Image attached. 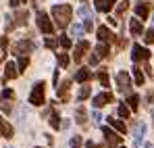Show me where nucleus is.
Segmentation results:
<instances>
[{
    "instance_id": "f257e3e1",
    "label": "nucleus",
    "mask_w": 154,
    "mask_h": 148,
    "mask_svg": "<svg viewBox=\"0 0 154 148\" xmlns=\"http://www.w3.org/2000/svg\"><path fill=\"white\" fill-rule=\"evenodd\" d=\"M71 15H73V8L69 4H56V6H52V17L56 19L58 27H67V23L71 21Z\"/></svg>"
},
{
    "instance_id": "f03ea898",
    "label": "nucleus",
    "mask_w": 154,
    "mask_h": 148,
    "mask_svg": "<svg viewBox=\"0 0 154 148\" xmlns=\"http://www.w3.org/2000/svg\"><path fill=\"white\" fill-rule=\"evenodd\" d=\"M29 102L33 106H42L46 102V83L44 81H35L33 88H31V94H29Z\"/></svg>"
},
{
    "instance_id": "7ed1b4c3",
    "label": "nucleus",
    "mask_w": 154,
    "mask_h": 148,
    "mask_svg": "<svg viewBox=\"0 0 154 148\" xmlns=\"http://www.w3.org/2000/svg\"><path fill=\"white\" fill-rule=\"evenodd\" d=\"M102 134H104V138H106V144H108V148L121 146L123 138H121V136H119L115 129H110V127H102Z\"/></svg>"
},
{
    "instance_id": "20e7f679",
    "label": "nucleus",
    "mask_w": 154,
    "mask_h": 148,
    "mask_svg": "<svg viewBox=\"0 0 154 148\" xmlns=\"http://www.w3.org/2000/svg\"><path fill=\"white\" fill-rule=\"evenodd\" d=\"M38 27H40V31L46 33V36H52V31H54V25H52L50 17H48L46 13H38Z\"/></svg>"
},
{
    "instance_id": "39448f33",
    "label": "nucleus",
    "mask_w": 154,
    "mask_h": 148,
    "mask_svg": "<svg viewBox=\"0 0 154 148\" xmlns=\"http://www.w3.org/2000/svg\"><path fill=\"white\" fill-rule=\"evenodd\" d=\"M117 90L121 94H129V90H131V79H129V75L125 71L117 73Z\"/></svg>"
},
{
    "instance_id": "423d86ee",
    "label": "nucleus",
    "mask_w": 154,
    "mask_h": 148,
    "mask_svg": "<svg viewBox=\"0 0 154 148\" xmlns=\"http://www.w3.org/2000/svg\"><path fill=\"white\" fill-rule=\"evenodd\" d=\"M33 50H35V44L31 40H21L13 46V54L17 56V54H27V52H33Z\"/></svg>"
},
{
    "instance_id": "0eeeda50",
    "label": "nucleus",
    "mask_w": 154,
    "mask_h": 148,
    "mask_svg": "<svg viewBox=\"0 0 154 148\" xmlns=\"http://www.w3.org/2000/svg\"><path fill=\"white\" fill-rule=\"evenodd\" d=\"M131 58L133 63H140V61H148L150 58V50L140 46V44H133V52H131Z\"/></svg>"
},
{
    "instance_id": "6e6552de",
    "label": "nucleus",
    "mask_w": 154,
    "mask_h": 148,
    "mask_svg": "<svg viewBox=\"0 0 154 148\" xmlns=\"http://www.w3.org/2000/svg\"><path fill=\"white\" fill-rule=\"evenodd\" d=\"M144 134H146V123H135V129H133V146H140L142 140H144Z\"/></svg>"
},
{
    "instance_id": "1a4fd4ad",
    "label": "nucleus",
    "mask_w": 154,
    "mask_h": 148,
    "mask_svg": "<svg viewBox=\"0 0 154 148\" xmlns=\"http://www.w3.org/2000/svg\"><path fill=\"white\" fill-rule=\"evenodd\" d=\"M96 33H98V40H100V42H104V44H110V42L115 40L112 31H110V29H108L106 25H102V27H98V31H96Z\"/></svg>"
},
{
    "instance_id": "9d476101",
    "label": "nucleus",
    "mask_w": 154,
    "mask_h": 148,
    "mask_svg": "<svg viewBox=\"0 0 154 148\" xmlns=\"http://www.w3.org/2000/svg\"><path fill=\"white\" fill-rule=\"evenodd\" d=\"M88 50H90V44H88L85 40H81V42H79V44L75 46V54H73V58H75V63H79V61L83 58V54H85Z\"/></svg>"
},
{
    "instance_id": "9b49d317",
    "label": "nucleus",
    "mask_w": 154,
    "mask_h": 148,
    "mask_svg": "<svg viewBox=\"0 0 154 148\" xmlns=\"http://www.w3.org/2000/svg\"><path fill=\"white\" fill-rule=\"evenodd\" d=\"M108 102H112V94H110V92H102V94L94 96V106H96V109H100V106L108 104Z\"/></svg>"
},
{
    "instance_id": "f8f14e48",
    "label": "nucleus",
    "mask_w": 154,
    "mask_h": 148,
    "mask_svg": "<svg viewBox=\"0 0 154 148\" xmlns=\"http://www.w3.org/2000/svg\"><path fill=\"white\" fill-rule=\"evenodd\" d=\"M13 134H15L13 125L8 123L6 119H2V117H0V136H2V138H13Z\"/></svg>"
},
{
    "instance_id": "ddd939ff",
    "label": "nucleus",
    "mask_w": 154,
    "mask_h": 148,
    "mask_svg": "<svg viewBox=\"0 0 154 148\" xmlns=\"http://www.w3.org/2000/svg\"><path fill=\"white\" fill-rule=\"evenodd\" d=\"M135 15L142 17V19H146L150 15V2H137L135 4Z\"/></svg>"
},
{
    "instance_id": "4468645a",
    "label": "nucleus",
    "mask_w": 154,
    "mask_h": 148,
    "mask_svg": "<svg viewBox=\"0 0 154 148\" xmlns=\"http://www.w3.org/2000/svg\"><path fill=\"white\" fill-rule=\"evenodd\" d=\"M17 71H19V67L15 63H6V67H4V81L6 79H15L17 77Z\"/></svg>"
},
{
    "instance_id": "2eb2a0df",
    "label": "nucleus",
    "mask_w": 154,
    "mask_h": 148,
    "mask_svg": "<svg viewBox=\"0 0 154 148\" xmlns=\"http://www.w3.org/2000/svg\"><path fill=\"white\" fill-rule=\"evenodd\" d=\"M115 2H117V0H96V11H100V13H108V11L112 8Z\"/></svg>"
},
{
    "instance_id": "dca6fc26",
    "label": "nucleus",
    "mask_w": 154,
    "mask_h": 148,
    "mask_svg": "<svg viewBox=\"0 0 154 148\" xmlns=\"http://www.w3.org/2000/svg\"><path fill=\"white\" fill-rule=\"evenodd\" d=\"M129 31H131V36H140V33L144 31L142 21H140V19H131V21H129Z\"/></svg>"
},
{
    "instance_id": "f3484780",
    "label": "nucleus",
    "mask_w": 154,
    "mask_h": 148,
    "mask_svg": "<svg viewBox=\"0 0 154 148\" xmlns=\"http://www.w3.org/2000/svg\"><path fill=\"white\" fill-rule=\"evenodd\" d=\"M69 88H71V81L67 79V81H63L60 86H58V98L60 100H67L69 98Z\"/></svg>"
},
{
    "instance_id": "a211bd4d",
    "label": "nucleus",
    "mask_w": 154,
    "mask_h": 148,
    "mask_svg": "<svg viewBox=\"0 0 154 148\" xmlns=\"http://www.w3.org/2000/svg\"><path fill=\"white\" fill-rule=\"evenodd\" d=\"M108 125H110L112 129H117L119 134H125V123H123V121H119V119H115V117H108Z\"/></svg>"
},
{
    "instance_id": "6ab92c4d",
    "label": "nucleus",
    "mask_w": 154,
    "mask_h": 148,
    "mask_svg": "<svg viewBox=\"0 0 154 148\" xmlns=\"http://www.w3.org/2000/svg\"><path fill=\"white\" fill-rule=\"evenodd\" d=\"M90 77H92V73H90V69H79V71L75 73V79L79 81V83H85V81H88Z\"/></svg>"
},
{
    "instance_id": "aec40b11",
    "label": "nucleus",
    "mask_w": 154,
    "mask_h": 148,
    "mask_svg": "<svg viewBox=\"0 0 154 148\" xmlns=\"http://www.w3.org/2000/svg\"><path fill=\"white\" fill-rule=\"evenodd\" d=\"M27 19H29V13L27 11H17V15H15L17 25H27Z\"/></svg>"
},
{
    "instance_id": "412c9836",
    "label": "nucleus",
    "mask_w": 154,
    "mask_h": 148,
    "mask_svg": "<svg viewBox=\"0 0 154 148\" xmlns=\"http://www.w3.org/2000/svg\"><path fill=\"white\" fill-rule=\"evenodd\" d=\"M133 79H135L137 86H144V73H142L140 67H133Z\"/></svg>"
},
{
    "instance_id": "4be33fe9",
    "label": "nucleus",
    "mask_w": 154,
    "mask_h": 148,
    "mask_svg": "<svg viewBox=\"0 0 154 148\" xmlns=\"http://www.w3.org/2000/svg\"><path fill=\"white\" fill-rule=\"evenodd\" d=\"M96 54H98V58H106V56H108V46H106V44H98V46H96Z\"/></svg>"
},
{
    "instance_id": "5701e85b",
    "label": "nucleus",
    "mask_w": 154,
    "mask_h": 148,
    "mask_svg": "<svg viewBox=\"0 0 154 148\" xmlns=\"http://www.w3.org/2000/svg\"><path fill=\"white\" fill-rule=\"evenodd\" d=\"M137 102H140V98H137L135 94H129L127 104H129V109H131V111H137Z\"/></svg>"
},
{
    "instance_id": "b1692460",
    "label": "nucleus",
    "mask_w": 154,
    "mask_h": 148,
    "mask_svg": "<svg viewBox=\"0 0 154 148\" xmlns=\"http://www.w3.org/2000/svg\"><path fill=\"white\" fill-rule=\"evenodd\" d=\"M90 86H81V90H79V94H77V100H85L88 96H90Z\"/></svg>"
},
{
    "instance_id": "393cba45",
    "label": "nucleus",
    "mask_w": 154,
    "mask_h": 148,
    "mask_svg": "<svg viewBox=\"0 0 154 148\" xmlns=\"http://www.w3.org/2000/svg\"><path fill=\"white\" fill-rule=\"evenodd\" d=\"M117 113H119V117L129 119V106H125V104H119V106H117Z\"/></svg>"
},
{
    "instance_id": "a878e982",
    "label": "nucleus",
    "mask_w": 154,
    "mask_h": 148,
    "mask_svg": "<svg viewBox=\"0 0 154 148\" xmlns=\"http://www.w3.org/2000/svg\"><path fill=\"white\" fill-rule=\"evenodd\" d=\"M58 65H60L63 69H67V67H69V56H67L65 52H58Z\"/></svg>"
},
{
    "instance_id": "bb28decb",
    "label": "nucleus",
    "mask_w": 154,
    "mask_h": 148,
    "mask_svg": "<svg viewBox=\"0 0 154 148\" xmlns=\"http://www.w3.org/2000/svg\"><path fill=\"white\" fill-rule=\"evenodd\" d=\"M50 125L54 127V129L60 127V117H58V113H52V115H50Z\"/></svg>"
},
{
    "instance_id": "cd10ccee",
    "label": "nucleus",
    "mask_w": 154,
    "mask_h": 148,
    "mask_svg": "<svg viewBox=\"0 0 154 148\" xmlns=\"http://www.w3.org/2000/svg\"><path fill=\"white\" fill-rule=\"evenodd\" d=\"M27 65H29V58H27V56H21V58H19V63H17L19 71H25V69H27Z\"/></svg>"
},
{
    "instance_id": "c85d7f7f",
    "label": "nucleus",
    "mask_w": 154,
    "mask_h": 148,
    "mask_svg": "<svg viewBox=\"0 0 154 148\" xmlns=\"http://www.w3.org/2000/svg\"><path fill=\"white\" fill-rule=\"evenodd\" d=\"M77 123H79V125H83V123H85V111H83L81 106L77 109Z\"/></svg>"
},
{
    "instance_id": "c756f323",
    "label": "nucleus",
    "mask_w": 154,
    "mask_h": 148,
    "mask_svg": "<svg viewBox=\"0 0 154 148\" xmlns=\"http://www.w3.org/2000/svg\"><path fill=\"white\" fill-rule=\"evenodd\" d=\"M58 42H60V46H63V48H71V38L60 36V38H58Z\"/></svg>"
},
{
    "instance_id": "7c9ffc66",
    "label": "nucleus",
    "mask_w": 154,
    "mask_h": 148,
    "mask_svg": "<svg viewBox=\"0 0 154 148\" xmlns=\"http://www.w3.org/2000/svg\"><path fill=\"white\" fill-rule=\"evenodd\" d=\"M144 40H146V44H154V29H148L144 33Z\"/></svg>"
},
{
    "instance_id": "2f4dec72",
    "label": "nucleus",
    "mask_w": 154,
    "mask_h": 148,
    "mask_svg": "<svg viewBox=\"0 0 154 148\" xmlns=\"http://www.w3.org/2000/svg\"><path fill=\"white\" fill-rule=\"evenodd\" d=\"M129 6V0H121V4H119V8H117V15H123L125 11H127Z\"/></svg>"
},
{
    "instance_id": "473e14b6",
    "label": "nucleus",
    "mask_w": 154,
    "mask_h": 148,
    "mask_svg": "<svg viewBox=\"0 0 154 148\" xmlns=\"http://www.w3.org/2000/svg\"><path fill=\"white\" fill-rule=\"evenodd\" d=\"M98 81L102 83L104 88L108 86V75H106V71H100V73H98Z\"/></svg>"
},
{
    "instance_id": "72a5a7b5",
    "label": "nucleus",
    "mask_w": 154,
    "mask_h": 148,
    "mask_svg": "<svg viewBox=\"0 0 154 148\" xmlns=\"http://www.w3.org/2000/svg\"><path fill=\"white\" fill-rule=\"evenodd\" d=\"M71 31H73V36H77V38H81V36H83V27H81V25H73V27H71Z\"/></svg>"
},
{
    "instance_id": "f704fd0d",
    "label": "nucleus",
    "mask_w": 154,
    "mask_h": 148,
    "mask_svg": "<svg viewBox=\"0 0 154 148\" xmlns=\"http://www.w3.org/2000/svg\"><path fill=\"white\" fill-rule=\"evenodd\" d=\"M79 15H81V17H85V19L90 17V11H88V4H85V2L79 6Z\"/></svg>"
},
{
    "instance_id": "c9c22d12",
    "label": "nucleus",
    "mask_w": 154,
    "mask_h": 148,
    "mask_svg": "<svg viewBox=\"0 0 154 148\" xmlns=\"http://www.w3.org/2000/svg\"><path fill=\"white\" fill-rule=\"evenodd\" d=\"M2 98L4 100H13L15 98V92H13V90H4V92H2Z\"/></svg>"
},
{
    "instance_id": "e433bc0d",
    "label": "nucleus",
    "mask_w": 154,
    "mask_h": 148,
    "mask_svg": "<svg viewBox=\"0 0 154 148\" xmlns=\"http://www.w3.org/2000/svg\"><path fill=\"white\" fill-rule=\"evenodd\" d=\"M69 144H71L73 148H79V146H81V138H79V136H75V138H71V142H69Z\"/></svg>"
},
{
    "instance_id": "4c0bfd02",
    "label": "nucleus",
    "mask_w": 154,
    "mask_h": 148,
    "mask_svg": "<svg viewBox=\"0 0 154 148\" xmlns=\"http://www.w3.org/2000/svg\"><path fill=\"white\" fill-rule=\"evenodd\" d=\"M83 29H88V31H92V29H94V23H92V19H90V17L85 19V23H83Z\"/></svg>"
},
{
    "instance_id": "58836bf2",
    "label": "nucleus",
    "mask_w": 154,
    "mask_h": 148,
    "mask_svg": "<svg viewBox=\"0 0 154 148\" xmlns=\"http://www.w3.org/2000/svg\"><path fill=\"white\" fill-rule=\"evenodd\" d=\"M44 44H46L48 48H56V40H54V38H46V42H44Z\"/></svg>"
},
{
    "instance_id": "ea45409f",
    "label": "nucleus",
    "mask_w": 154,
    "mask_h": 148,
    "mask_svg": "<svg viewBox=\"0 0 154 148\" xmlns=\"http://www.w3.org/2000/svg\"><path fill=\"white\" fill-rule=\"evenodd\" d=\"M0 109H2L4 113H11V104H8V102H0Z\"/></svg>"
},
{
    "instance_id": "a19ab883",
    "label": "nucleus",
    "mask_w": 154,
    "mask_h": 148,
    "mask_svg": "<svg viewBox=\"0 0 154 148\" xmlns=\"http://www.w3.org/2000/svg\"><path fill=\"white\" fill-rule=\"evenodd\" d=\"M92 117H94V121H96V123L100 125V121H102V115H100L98 111H94V115H92Z\"/></svg>"
},
{
    "instance_id": "79ce46f5",
    "label": "nucleus",
    "mask_w": 154,
    "mask_h": 148,
    "mask_svg": "<svg viewBox=\"0 0 154 148\" xmlns=\"http://www.w3.org/2000/svg\"><path fill=\"white\" fill-rule=\"evenodd\" d=\"M98 61H100V58H98V54H96V52H94V54H92V56H90V65H96V63H98Z\"/></svg>"
},
{
    "instance_id": "37998d69",
    "label": "nucleus",
    "mask_w": 154,
    "mask_h": 148,
    "mask_svg": "<svg viewBox=\"0 0 154 148\" xmlns=\"http://www.w3.org/2000/svg\"><path fill=\"white\" fill-rule=\"evenodd\" d=\"M8 44V40H6V36H0V48H4Z\"/></svg>"
},
{
    "instance_id": "c03bdc74",
    "label": "nucleus",
    "mask_w": 154,
    "mask_h": 148,
    "mask_svg": "<svg viewBox=\"0 0 154 148\" xmlns=\"http://www.w3.org/2000/svg\"><path fill=\"white\" fill-rule=\"evenodd\" d=\"M8 4H11V6H13V8H17V6H19V4H21V0H11V2H8Z\"/></svg>"
},
{
    "instance_id": "a18cd8bd",
    "label": "nucleus",
    "mask_w": 154,
    "mask_h": 148,
    "mask_svg": "<svg viewBox=\"0 0 154 148\" xmlns=\"http://www.w3.org/2000/svg\"><path fill=\"white\" fill-rule=\"evenodd\" d=\"M85 148H100L96 142H85Z\"/></svg>"
},
{
    "instance_id": "49530a36",
    "label": "nucleus",
    "mask_w": 154,
    "mask_h": 148,
    "mask_svg": "<svg viewBox=\"0 0 154 148\" xmlns=\"http://www.w3.org/2000/svg\"><path fill=\"white\" fill-rule=\"evenodd\" d=\"M69 125H71V121H69V119H65V121H63V123H60V127H65V129H67V127H69Z\"/></svg>"
},
{
    "instance_id": "de8ad7c7",
    "label": "nucleus",
    "mask_w": 154,
    "mask_h": 148,
    "mask_svg": "<svg viewBox=\"0 0 154 148\" xmlns=\"http://www.w3.org/2000/svg\"><path fill=\"white\" fill-rule=\"evenodd\" d=\"M152 23H154V15H152Z\"/></svg>"
},
{
    "instance_id": "09e8293b",
    "label": "nucleus",
    "mask_w": 154,
    "mask_h": 148,
    "mask_svg": "<svg viewBox=\"0 0 154 148\" xmlns=\"http://www.w3.org/2000/svg\"><path fill=\"white\" fill-rule=\"evenodd\" d=\"M6 148H11V146H6Z\"/></svg>"
},
{
    "instance_id": "8fccbe9b",
    "label": "nucleus",
    "mask_w": 154,
    "mask_h": 148,
    "mask_svg": "<svg viewBox=\"0 0 154 148\" xmlns=\"http://www.w3.org/2000/svg\"><path fill=\"white\" fill-rule=\"evenodd\" d=\"M0 54H2V52H0Z\"/></svg>"
},
{
    "instance_id": "3c124183",
    "label": "nucleus",
    "mask_w": 154,
    "mask_h": 148,
    "mask_svg": "<svg viewBox=\"0 0 154 148\" xmlns=\"http://www.w3.org/2000/svg\"><path fill=\"white\" fill-rule=\"evenodd\" d=\"M38 148H40V146H38Z\"/></svg>"
}]
</instances>
